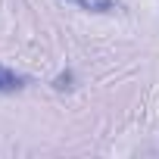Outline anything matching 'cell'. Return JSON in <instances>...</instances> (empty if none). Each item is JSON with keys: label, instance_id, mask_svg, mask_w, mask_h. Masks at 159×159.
<instances>
[{"label": "cell", "instance_id": "7a4b0ae2", "mask_svg": "<svg viewBox=\"0 0 159 159\" xmlns=\"http://www.w3.org/2000/svg\"><path fill=\"white\" fill-rule=\"evenodd\" d=\"M72 3H78L81 10H91V13H106V10H112V0H72Z\"/></svg>", "mask_w": 159, "mask_h": 159}, {"label": "cell", "instance_id": "6da1fadb", "mask_svg": "<svg viewBox=\"0 0 159 159\" xmlns=\"http://www.w3.org/2000/svg\"><path fill=\"white\" fill-rule=\"evenodd\" d=\"M25 84V78L22 75H16L13 69H7V66H0V94H7V91H19Z\"/></svg>", "mask_w": 159, "mask_h": 159}]
</instances>
